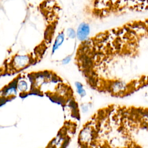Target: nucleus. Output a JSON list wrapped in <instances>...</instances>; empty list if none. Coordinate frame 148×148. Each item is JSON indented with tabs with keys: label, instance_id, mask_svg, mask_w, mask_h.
Masks as SVG:
<instances>
[{
	"label": "nucleus",
	"instance_id": "9b49d317",
	"mask_svg": "<svg viewBox=\"0 0 148 148\" xmlns=\"http://www.w3.org/2000/svg\"><path fill=\"white\" fill-rule=\"evenodd\" d=\"M81 109L83 113H87L89 110V106L87 104L83 103L81 105Z\"/></svg>",
	"mask_w": 148,
	"mask_h": 148
},
{
	"label": "nucleus",
	"instance_id": "ddd939ff",
	"mask_svg": "<svg viewBox=\"0 0 148 148\" xmlns=\"http://www.w3.org/2000/svg\"><path fill=\"white\" fill-rule=\"evenodd\" d=\"M4 101V99L0 96V105L3 102V101Z\"/></svg>",
	"mask_w": 148,
	"mask_h": 148
},
{
	"label": "nucleus",
	"instance_id": "f257e3e1",
	"mask_svg": "<svg viewBox=\"0 0 148 148\" xmlns=\"http://www.w3.org/2000/svg\"><path fill=\"white\" fill-rule=\"evenodd\" d=\"M146 11L148 0H90L85 8L86 13L97 20Z\"/></svg>",
	"mask_w": 148,
	"mask_h": 148
},
{
	"label": "nucleus",
	"instance_id": "39448f33",
	"mask_svg": "<svg viewBox=\"0 0 148 148\" xmlns=\"http://www.w3.org/2000/svg\"><path fill=\"white\" fill-rule=\"evenodd\" d=\"M32 58L28 54H16L12 60L11 66L16 71L21 70L32 62Z\"/></svg>",
	"mask_w": 148,
	"mask_h": 148
},
{
	"label": "nucleus",
	"instance_id": "6e6552de",
	"mask_svg": "<svg viewBox=\"0 0 148 148\" xmlns=\"http://www.w3.org/2000/svg\"><path fill=\"white\" fill-rule=\"evenodd\" d=\"M90 26L87 23H81L76 31V36L77 39L80 40H83L88 36H89L90 34Z\"/></svg>",
	"mask_w": 148,
	"mask_h": 148
},
{
	"label": "nucleus",
	"instance_id": "20e7f679",
	"mask_svg": "<svg viewBox=\"0 0 148 148\" xmlns=\"http://www.w3.org/2000/svg\"><path fill=\"white\" fill-rule=\"evenodd\" d=\"M95 131L90 125H86L81 130L79 135V142L81 145L88 146L95 139Z\"/></svg>",
	"mask_w": 148,
	"mask_h": 148
},
{
	"label": "nucleus",
	"instance_id": "1a4fd4ad",
	"mask_svg": "<svg viewBox=\"0 0 148 148\" xmlns=\"http://www.w3.org/2000/svg\"><path fill=\"white\" fill-rule=\"evenodd\" d=\"M65 38V34L63 31L59 32L56 37L51 49V54H54L62 45Z\"/></svg>",
	"mask_w": 148,
	"mask_h": 148
},
{
	"label": "nucleus",
	"instance_id": "9d476101",
	"mask_svg": "<svg viewBox=\"0 0 148 148\" xmlns=\"http://www.w3.org/2000/svg\"><path fill=\"white\" fill-rule=\"evenodd\" d=\"M75 86L76 87L77 94L81 98H83L86 95V91L84 90L82 83L79 82H76L75 83Z\"/></svg>",
	"mask_w": 148,
	"mask_h": 148
},
{
	"label": "nucleus",
	"instance_id": "4468645a",
	"mask_svg": "<svg viewBox=\"0 0 148 148\" xmlns=\"http://www.w3.org/2000/svg\"></svg>",
	"mask_w": 148,
	"mask_h": 148
},
{
	"label": "nucleus",
	"instance_id": "0eeeda50",
	"mask_svg": "<svg viewBox=\"0 0 148 148\" xmlns=\"http://www.w3.org/2000/svg\"><path fill=\"white\" fill-rule=\"evenodd\" d=\"M18 93L16 81L13 80L12 83L5 86L0 91V96L4 99L8 100L15 97Z\"/></svg>",
	"mask_w": 148,
	"mask_h": 148
},
{
	"label": "nucleus",
	"instance_id": "f03ea898",
	"mask_svg": "<svg viewBox=\"0 0 148 148\" xmlns=\"http://www.w3.org/2000/svg\"><path fill=\"white\" fill-rule=\"evenodd\" d=\"M16 85L18 92L25 95L34 90V78L29 76H20L16 79Z\"/></svg>",
	"mask_w": 148,
	"mask_h": 148
},
{
	"label": "nucleus",
	"instance_id": "f8f14e48",
	"mask_svg": "<svg viewBox=\"0 0 148 148\" xmlns=\"http://www.w3.org/2000/svg\"><path fill=\"white\" fill-rule=\"evenodd\" d=\"M71 61V57H66L65 58H64L62 61V64L64 65H66L67 64H68L69 62V61Z\"/></svg>",
	"mask_w": 148,
	"mask_h": 148
},
{
	"label": "nucleus",
	"instance_id": "423d86ee",
	"mask_svg": "<svg viewBox=\"0 0 148 148\" xmlns=\"http://www.w3.org/2000/svg\"><path fill=\"white\" fill-rule=\"evenodd\" d=\"M108 86V90L114 95H120L124 94L128 90V86L126 83L121 80L110 82Z\"/></svg>",
	"mask_w": 148,
	"mask_h": 148
},
{
	"label": "nucleus",
	"instance_id": "7ed1b4c3",
	"mask_svg": "<svg viewBox=\"0 0 148 148\" xmlns=\"http://www.w3.org/2000/svg\"><path fill=\"white\" fill-rule=\"evenodd\" d=\"M140 36L142 40L148 39V17L127 22Z\"/></svg>",
	"mask_w": 148,
	"mask_h": 148
}]
</instances>
